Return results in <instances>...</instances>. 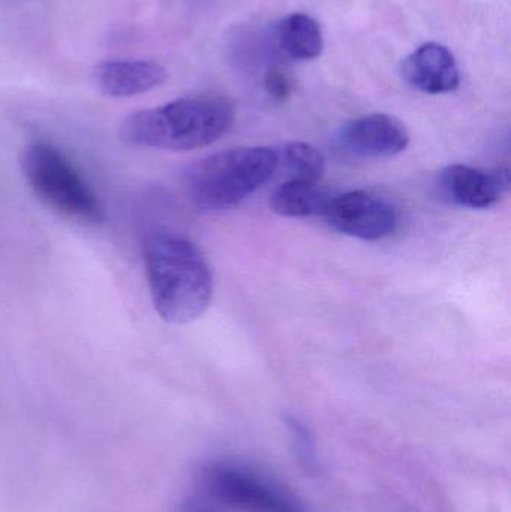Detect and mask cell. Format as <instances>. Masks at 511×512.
<instances>
[{
	"instance_id": "6da1fadb",
	"label": "cell",
	"mask_w": 511,
	"mask_h": 512,
	"mask_svg": "<svg viewBox=\"0 0 511 512\" xmlns=\"http://www.w3.org/2000/svg\"><path fill=\"white\" fill-rule=\"evenodd\" d=\"M143 259L153 307L162 321L185 325L206 313L213 298V274L191 240L155 231L144 240Z\"/></svg>"
},
{
	"instance_id": "7a4b0ae2",
	"label": "cell",
	"mask_w": 511,
	"mask_h": 512,
	"mask_svg": "<svg viewBox=\"0 0 511 512\" xmlns=\"http://www.w3.org/2000/svg\"><path fill=\"white\" fill-rule=\"evenodd\" d=\"M234 117V104L225 96H186L135 111L123 120L119 137L138 149L191 152L221 140Z\"/></svg>"
},
{
	"instance_id": "3957f363",
	"label": "cell",
	"mask_w": 511,
	"mask_h": 512,
	"mask_svg": "<svg viewBox=\"0 0 511 512\" xmlns=\"http://www.w3.org/2000/svg\"><path fill=\"white\" fill-rule=\"evenodd\" d=\"M278 170V149L236 147L188 165L183 171V189L201 212H224L248 200Z\"/></svg>"
},
{
	"instance_id": "277c9868",
	"label": "cell",
	"mask_w": 511,
	"mask_h": 512,
	"mask_svg": "<svg viewBox=\"0 0 511 512\" xmlns=\"http://www.w3.org/2000/svg\"><path fill=\"white\" fill-rule=\"evenodd\" d=\"M20 162L30 189L48 209L84 227L104 224V209L95 192L53 144L33 141Z\"/></svg>"
},
{
	"instance_id": "5b68a950",
	"label": "cell",
	"mask_w": 511,
	"mask_h": 512,
	"mask_svg": "<svg viewBox=\"0 0 511 512\" xmlns=\"http://www.w3.org/2000/svg\"><path fill=\"white\" fill-rule=\"evenodd\" d=\"M207 493L239 512H309L272 478L239 463H215L204 474Z\"/></svg>"
},
{
	"instance_id": "8992f818",
	"label": "cell",
	"mask_w": 511,
	"mask_h": 512,
	"mask_svg": "<svg viewBox=\"0 0 511 512\" xmlns=\"http://www.w3.org/2000/svg\"><path fill=\"white\" fill-rule=\"evenodd\" d=\"M320 216L332 230L365 242L387 239L399 224L393 204L366 191L330 195Z\"/></svg>"
},
{
	"instance_id": "52a82bcc",
	"label": "cell",
	"mask_w": 511,
	"mask_h": 512,
	"mask_svg": "<svg viewBox=\"0 0 511 512\" xmlns=\"http://www.w3.org/2000/svg\"><path fill=\"white\" fill-rule=\"evenodd\" d=\"M435 189L441 201L464 209H491L510 189L509 168L470 167L453 164L438 174Z\"/></svg>"
},
{
	"instance_id": "ba28073f",
	"label": "cell",
	"mask_w": 511,
	"mask_h": 512,
	"mask_svg": "<svg viewBox=\"0 0 511 512\" xmlns=\"http://www.w3.org/2000/svg\"><path fill=\"white\" fill-rule=\"evenodd\" d=\"M339 147L363 159L401 155L410 144L407 126L389 114L375 113L345 123L338 134Z\"/></svg>"
},
{
	"instance_id": "9c48e42d",
	"label": "cell",
	"mask_w": 511,
	"mask_h": 512,
	"mask_svg": "<svg viewBox=\"0 0 511 512\" xmlns=\"http://www.w3.org/2000/svg\"><path fill=\"white\" fill-rule=\"evenodd\" d=\"M167 80V71L153 60H105L93 68L96 89L108 98H132L152 92Z\"/></svg>"
},
{
	"instance_id": "30bf717a",
	"label": "cell",
	"mask_w": 511,
	"mask_h": 512,
	"mask_svg": "<svg viewBox=\"0 0 511 512\" xmlns=\"http://www.w3.org/2000/svg\"><path fill=\"white\" fill-rule=\"evenodd\" d=\"M402 77L429 95L455 92L461 84L458 62L449 48L437 42L420 45L402 63Z\"/></svg>"
},
{
	"instance_id": "8fae6325",
	"label": "cell",
	"mask_w": 511,
	"mask_h": 512,
	"mask_svg": "<svg viewBox=\"0 0 511 512\" xmlns=\"http://www.w3.org/2000/svg\"><path fill=\"white\" fill-rule=\"evenodd\" d=\"M329 198L320 183L285 180L273 192L270 207L282 218H309L320 216Z\"/></svg>"
},
{
	"instance_id": "7c38bea8",
	"label": "cell",
	"mask_w": 511,
	"mask_h": 512,
	"mask_svg": "<svg viewBox=\"0 0 511 512\" xmlns=\"http://www.w3.org/2000/svg\"><path fill=\"white\" fill-rule=\"evenodd\" d=\"M279 44L297 60H314L324 48L323 32L317 20L308 14H290L279 23Z\"/></svg>"
},
{
	"instance_id": "4fadbf2b",
	"label": "cell",
	"mask_w": 511,
	"mask_h": 512,
	"mask_svg": "<svg viewBox=\"0 0 511 512\" xmlns=\"http://www.w3.org/2000/svg\"><path fill=\"white\" fill-rule=\"evenodd\" d=\"M279 167L284 165L287 180L320 183L326 170L323 153L303 141H291L278 150Z\"/></svg>"
},
{
	"instance_id": "5bb4252c",
	"label": "cell",
	"mask_w": 511,
	"mask_h": 512,
	"mask_svg": "<svg viewBox=\"0 0 511 512\" xmlns=\"http://www.w3.org/2000/svg\"><path fill=\"white\" fill-rule=\"evenodd\" d=\"M264 89L267 95L276 102H284L290 98L294 90V80L290 72L282 66H273L264 77Z\"/></svg>"
},
{
	"instance_id": "9a60e30c",
	"label": "cell",
	"mask_w": 511,
	"mask_h": 512,
	"mask_svg": "<svg viewBox=\"0 0 511 512\" xmlns=\"http://www.w3.org/2000/svg\"><path fill=\"white\" fill-rule=\"evenodd\" d=\"M291 435H293L294 445L297 453L305 460L306 465H315V447L312 441L311 433L306 429L305 424L300 423L296 418L288 420Z\"/></svg>"
},
{
	"instance_id": "2e32d148",
	"label": "cell",
	"mask_w": 511,
	"mask_h": 512,
	"mask_svg": "<svg viewBox=\"0 0 511 512\" xmlns=\"http://www.w3.org/2000/svg\"><path fill=\"white\" fill-rule=\"evenodd\" d=\"M182 512H216L215 508L209 504V501L204 498H195L186 502L185 508Z\"/></svg>"
}]
</instances>
